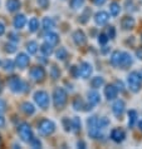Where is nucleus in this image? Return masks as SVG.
Masks as SVG:
<instances>
[{
    "mask_svg": "<svg viewBox=\"0 0 142 149\" xmlns=\"http://www.w3.org/2000/svg\"><path fill=\"white\" fill-rule=\"evenodd\" d=\"M68 100V95L63 88H56L53 92V103L57 109H63Z\"/></svg>",
    "mask_w": 142,
    "mask_h": 149,
    "instance_id": "nucleus-1",
    "label": "nucleus"
},
{
    "mask_svg": "<svg viewBox=\"0 0 142 149\" xmlns=\"http://www.w3.org/2000/svg\"><path fill=\"white\" fill-rule=\"evenodd\" d=\"M127 83H128L129 90H132L133 93L140 92V89L142 86V74L138 72L129 73V75L127 77Z\"/></svg>",
    "mask_w": 142,
    "mask_h": 149,
    "instance_id": "nucleus-2",
    "label": "nucleus"
},
{
    "mask_svg": "<svg viewBox=\"0 0 142 149\" xmlns=\"http://www.w3.org/2000/svg\"><path fill=\"white\" fill-rule=\"evenodd\" d=\"M8 85H9V88L13 93H23V92H25L27 88H28L27 83L23 81L16 75H13L8 79Z\"/></svg>",
    "mask_w": 142,
    "mask_h": 149,
    "instance_id": "nucleus-3",
    "label": "nucleus"
},
{
    "mask_svg": "<svg viewBox=\"0 0 142 149\" xmlns=\"http://www.w3.org/2000/svg\"><path fill=\"white\" fill-rule=\"evenodd\" d=\"M38 130L41 135H51L56 130V124L51 119H41L38 124Z\"/></svg>",
    "mask_w": 142,
    "mask_h": 149,
    "instance_id": "nucleus-4",
    "label": "nucleus"
},
{
    "mask_svg": "<svg viewBox=\"0 0 142 149\" xmlns=\"http://www.w3.org/2000/svg\"><path fill=\"white\" fill-rule=\"evenodd\" d=\"M34 100L35 103L39 105V108L41 109H48L49 107V95L47 92L44 90H38V92L34 93Z\"/></svg>",
    "mask_w": 142,
    "mask_h": 149,
    "instance_id": "nucleus-5",
    "label": "nucleus"
},
{
    "mask_svg": "<svg viewBox=\"0 0 142 149\" xmlns=\"http://www.w3.org/2000/svg\"><path fill=\"white\" fill-rule=\"evenodd\" d=\"M18 133L20 135V138H22L23 142H27L29 143L30 142V139L33 138V130L30 125H29L28 123H22L18 127Z\"/></svg>",
    "mask_w": 142,
    "mask_h": 149,
    "instance_id": "nucleus-6",
    "label": "nucleus"
},
{
    "mask_svg": "<svg viewBox=\"0 0 142 149\" xmlns=\"http://www.w3.org/2000/svg\"><path fill=\"white\" fill-rule=\"evenodd\" d=\"M45 75H47V73H45V69L43 67H34L30 70V77L35 81H43L45 79Z\"/></svg>",
    "mask_w": 142,
    "mask_h": 149,
    "instance_id": "nucleus-7",
    "label": "nucleus"
},
{
    "mask_svg": "<svg viewBox=\"0 0 142 149\" xmlns=\"http://www.w3.org/2000/svg\"><path fill=\"white\" fill-rule=\"evenodd\" d=\"M29 61H30V58H29L25 53H19L15 59V64H16V67L20 69H25L29 65Z\"/></svg>",
    "mask_w": 142,
    "mask_h": 149,
    "instance_id": "nucleus-8",
    "label": "nucleus"
},
{
    "mask_svg": "<svg viewBox=\"0 0 142 149\" xmlns=\"http://www.w3.org/2000/svg\"><path fill=\"white\" fill-rule=\"evenodd\" d=\"M92 72H93V69H92V65H91L89 63H87V61L82 63V64H81V67L78 68L79 75H81L82 78H84V79H88V78L91 77Z\"/></svg>",
    "mask_w": 142,
    "mask_h": 149,
    "instance_id": "nucleus-9",
    "label": "nucleus"
},
{
    "mask_svg": "<svg viewBox=\"0 0 142 149\" xmlns=\"http://www.w3.org/2000/svg\"><path fill=\"white\" fill-rule=\"evenodd\" d=\"M124 108H126V105H124V102L118 99V100L115 102V104L112 105V111H113V114L116 115L117 118H121L124 113Z\"/></svg>",
    "mask_w": 142,
    "mask_h": 149,
    "instance_id": "nucleus-10",
    "label": "nucleus"
},
{
    "mask_svg": "<svg viewBox=\"0 0 142 149\" xmlns=\"http://www.w3.org/2000/svg\"><path fill=\"white\" fill-rule=\"evenodd\" d=\"M124 138H126V133H124V130L120 129V128H116V129L111 132V139L116 143H122Z\"/></svg>",
    "mask_w": 142,
    "mask_h": 149,
    "instance_id": "nucleus-11",
    "label": "nucleus"
},
{
    "mask_svg": "<svg viewBox=\"0 0 142 149\" xmlns=\"http://www.w3.org/2000/svg\"><path fill=\"white\" fill-rule=\"evenodd\" d=\"M133 63V59L132 56L128 54V53H122V55H121V60H120V65L118 67L121 69H127L132 65Z\"/></svg>",
    "mask_w": 142,
    "mask_h": 149,
    "instance_id": "nucleus-12",
    "label": "nucleus"
},
{
    "mask_svg": "<svg viewBox=\"0 0 142 149\" xmlns=\"http://www.w3.org/2000/svg\"><path fill=\"white\" fill-rule=\"evenodd\" d=\"M73 40H74V43H76V45H78V47H82V45L86 44L87 36H86V34L82 30H76L73 33Z\"/></svg>",
    "mask_w": 142,
    "mask_h": 149,
    "instance_id": "nucleus-13",
    "label": "nucleus"
},
{
    "mask_svg": "<svg viewBox=\"0 0 142 149\" xmlns=\"http://www.w3.org/2000/svg\"><path fill=\"white\" fill-rule=\"evenodd\" d=\"M135 19L132 18V16H128L126 15L124 18H122V20H121V26H122L123 30H131V29L135 28Z\"/></svg>",
    "mask_w": 142,
    "mask_h": 149,
    "instance_id": "nucleus-14",
    "label": "nucleus"
},
{
    "mask_svg": "<svg viewBox=\"0 0 142 149\" xmlns=\"http://www.w3.org/2000/svg\"><path fill=\"white\" fill-rule=\"evenodd\" d=\"M117 94H118V90L113 84H110L104 88V95L108 100H113V99L117 98Z\"/></svg>",
    "mask_w": 142,
    "mask_h": 149,
    "instance_id": "nucleus-15",
    "label": "nucleus"
},
{
    "mask_svg": "<svg viewBox=\"0 0 142 149\" xmlns=\"http://www.w3.org/2000/svg\"><path fill=\"white\" fill-rule=\"evenodd\" d=\"M20 109H22V111L25 115H33L35 113V108H34V105L32 104V103H29V102H24L22 103V105H20Z\"/></svg>",
    "mask_w": 142,
    "mask_h": 149,
    "instance_id": "nucleus-16",
    "label": "nucleus"
},
{
    "mask_svg": "<svg viewBox=\"0 0 142 149\" xmlns=\"http://www.w3.org/2000/svg\"><path fill=\"white\" fill-rule=\"evenodd\" d=\"M108 14L106 11H98L97 14L94 15V22L98 24V25H103V24H106L108 22Z\"/></svg>",
    "mask_w": 142,
    "mask_h": 149,
    "instance_id": "nucleus-17",
    "label": "nucleus"
},
{
    "mask_svg": "<svg viewBox=\"0 0 142 149\" xmlns=\"http://www.w3.org/2000/svg\"><path fill=\"white\" fill-rule=\"evenodd\" d=\"M14 28L16 29H22L25 26V24H27V19H25V15L24 14H19V15H16L15 18H14Z\"/></svg>",
    "mask_w": 142,
    "mask_h": 149,
    "instance_id": "nucleus-18",
    "label": "nucleus"
},
{
    "mask_svg": "<svg viewBox=\"0 0 142 149\" xmlns=\"http://www.w3.org/2000/svg\"><path fill=\"white\" fill-rule=\"evenodd\" d=\"M20 0H8L6 1V9L10 11V13H14V11L19 10L20 8Z\"/></svg>",
    "mask_w": 142,
    "mask_h": 149,
    "instance_id": "nucleus-19",
    "label": "nucleus"
},
{
    "mask_svg": "<svg viewBox=\"0 0 142 149\" xmlns=\"http://www.w3.org/2000/svg\"><path fill=\"white\" fill-rule=\"evenodd\" d=\"M45 41L51 45H57L58 43H59V35L56 34V33L49 31L48 34L45 35Z\"/></svg>",
    "mask_w": 142,
    "mask_h": 149,
    "instance_id": "nucleus-20",
    "label": "nucleus"
},
{
    "mask_svg": "<svg viewBox=\"0 0 142 149\" xmlns=\"http://www.w3.org/2000/svg\"><path fill=\"white\" fill-rule=\"evenodd\" d=\"M88 102L92 105H96L101 102V95H99L96 90H92V92H88Z\"/></svg>",
    "mask_w": 142,
    "mask_h": 149,
    "instance_id": "nucleus-21",
    "label": "nucleus"
},
{
    "mask_svg": "<svg viewBox=\"0 0 142 149\" xmlns=\"http://www.w3.org/2000/svg\"><path fill=\"white\" fill-rule=\"evenodd\" d=\"M103 84H104V79L102 77H94V78H92V80H91V86L93 89L101 88Z\"/></svg>",
    "mask_w": 142,
    "mask_h": 149,
    "instance_id": "nucleus-22",
    "label": "nucleus"
},
{
    "mask_svg": "<svg viewBox=\"0 0 142 149\" xmlns=\"http://www.w3.org/2000/svg\"><path fill=\"white\" fill-rule=\"evenodd\" d=\"M121 55H122V52H118V50H116V52L112 53V55H111V64L113 65V67H118V65H120Z\"/></svg>",
    "mask_w": 142,
    "mask_h": 149,
    "instance_id": "nucleus-23",
    "label": "nucleus"
},
{
    "mask_svg": "<svg viewBox=\"0 0 142 149\" xmlns=\"http://www.w3.org/2000/svg\"><path fill=\"white\" fill-rule=\"evenodd\" d=\"M40 52L43 53V55H45V56L52 55V53H53V45L48 44L47 41H45L44 44H41V45H40Z\"/></svg>",
    "mask_w": 142,
    "mask_h": 149,
    "instance_id": "nucleus-24",
    "label": "nucleus"
},
{
    "mask_svg": "<svg viewBox=\"0 0 142 149\" xmlns=\"http://www.w3.org/2000/svg\"><path fill=\"white\" fill-rule=\"evenodd\" d=\"M72 105H73V108L76 110H83V109H84V102L82 100L81 97H76V98H74Z\"/></svg>",
    "mask_w": 142,
    "mask_h": 149,
    "instance_id": "nucleus-25",
    "label": "nucleus"
},
{
    "mask_svg": "<svg viewBox=\"0 0 142 149\" xmlns=\"http://www.w3.org/2000/svg\"><path fill=\"white\" fill-rule=\"evenodd\" d=\"M110 13L112 16H118L120 13H121V6H120V4L118 3H111V5H110Z\"/></svg>",
    "mask_w": 142,
    "mask_h": 149,
    "instance_id": "nucleus-26",
    "label": "nucleus"
},
{
    "mask_svg": "<svg viewBox=\"0 0 142 149\" xmlns=\"http://www.w3.org/2000/svg\"><path fill=\"white\" fill-rule=\"evenodd\" d=\"M28 26H29V31H30V33H35L39 29V22H38V19H37V18H32L30 20H29Z\"/></svg>",
    "mask_w": 142,
    "mask_h": 149,
    "instance_id": "nucleus-27",
    "label": "nucleus"
},
{
    "mask_svg": "<svg viewBox=\"0 0 142 149\" xmlns=\"http://www.w3.org/2000/svg\"><path fill=\"white\" fill-rule=\"evenodd\" d=\"M91 14H92V10L89 9V8H86V9L83 10L82 15L79 16V22H81L82 24H86V23L89 20V16H91Z\"/></svg>",
    "mask_w": 142,
    "mask_h": 149,
    "instance_id": "nucleus-28",
    "label": "nucleus"
},
{
    "mask_svg": "<svg viewBox=\"0 0 142 149\" xmlns=\"http://www.w3.org/2000/svg\"><path fill=\"white\" fill-rule=\"evenodd\" d=\"M54 25H56V23H54V20L52 18L47 16V18L43 19V28L45 29V30H52V29L54 28Z\"/></svg>",
    "mask_w": 142,
    "mask_h": 149,
    "instance_id": "nucleus-29",
    "label": "nucleus"
},
{
    "mask_svg": "<svg viewBox=\"0 0 142 149\" xmlns=\"http://www.w3.org/2000/svg\"><path fill=\"white\" fill-rule=\"evenodd\" d=\"M110 125V120L106 118V117H102V118H97V129L102 130L104 129L106 127Z\"/></svg>",
    "mask_w": 142,
    "mask_h": 149,
    "instance_id": "nucleus-30",
    "label": "nucleus"
},
{
    "mask_svg": "<svg viewBox=\"0 0 142 149\" xmlns=\"http://www.w3.org/2000/svg\"><path fill=\"white\" fill-rule=\"evenodd\" d=\"M38 44H37V41H29V43L27 44V50L29 54H35L37 52H38Z\"/></svg>",
    "mask_w": 142,
    "mask_h": 149,
    "instance_id": "nucleus-31",
    "label": "nucleus"
},
{
    "mask_svg": "<svg viewBox=\"0 0 142 149\" xmlns=\"http://www.w3.org/2000/svg\"><path fill=\"white\" fill-rule=\"evenodd\" d=\"M137 122V111L136 110H129L128 111V125L129 127H133L135 123Z\"/></svg>",
    "mask_w": 142,
    "mask_h": 149,
    "instance_id": "nucleus-32",
    "label": "nucleus"
},
{
    "mask_svg": "<svg viewBox=\"0 0 142 149\" xmlns=\"http://www.w3.org/2000/svg\"><path fill=\"white\" fill-rule=\"evenodd\" d=\"M70 123H72V128L74 132H81V128H82V123H81V119H79L78 117H74L72 120H70Z\"/></svg>",
    "mask_w": 142,
    "mask_h": 149,
    "instance_id": "nucleus-33",
    "label": "nucleus"
},
{
    "mask_svg": "<svg viewBox=\"0 0 142 149\" xmlns=\"http://www.w3.org/2000/svg\"><path fill=\"white\" fill-rule=\"evenodd\" d=\"M56 55H57V58H58L59 60H65L67 58H68V52L65 50V48H59V49L57 50Z\"/></svg>",
    "mask_w": 142,
    "mask_h": 149,
    "instance_id": "nucleus-34",
    "label": "nucleus"
},
{
    "mask_svg": "<svg viewBox=\"0 0 142 149\" xmlns=\"http://www.w3.org/2000/svg\"><path fill=\"white\" fill-rule=\"evenodd\" d=\"M51 77L53 78L54 80H57L58 78L60 77V70H59V68H58L57 65H53V67H52V69H51Z\"/></svg>",
    "mask_w": 142,
    "mask_h": 149,
    "instance_id": "nucleus-35",
    "label": "nucleus"
},
{
    "mask_svg": "<svg viewBox=\"0 0 142 149\" xmlns=\"http://www.w3.org/2000/svg\"><path fill=\"white\" fill-rule=\"evenodd\" d=\"M84 0H70V6L72 9H79L81 6H83Z\"/></svg>",
    "mask_w": 142,
    "mask_h": 149,
    "instance_id": "nucleus-36",
    "label": "nucleus"
},
{
    "mask_svg": "<svg viewBox=\"0 0 142 149\" xmlns=\"http://www.w3.org/2000/svg\"><path fill=\"white\" fill-rule=\"evenodd\" d=\"M107 38L108 39H115V36H116V29H115V26H112V25H110V26H107Z\"/></svg>",
    "mask_w": 142,
    "mask_h": 149,
    "instance_id": "nucleus-37",
    "label": "nucleus"
},
{
    "mask_svg": "<svg viewBox=\"0 0 142 149\" xmlns=\"http://www.w3.org/2000/svg\"><path fill=\"white\" fill-rule=\"evenodd\" d=\"M3 67L5 70H9V72H11V70L14 69V61L13 60H5L3 63Z\"/></svg>",
    "mask_w": 142,
    "mask_h": 149,
    "instance_id": "nucleus-38",
    "label": "nucleus"
},
{
    "mask_svg": "<svg viewBox=\"0 0 142 149\" xmlns=\"http://www.w3.org/2000/svg\"><path fill=\"white\" fill-rule=\"evenodd\" d=\"M29 143H30V146H32L33 148H41V142H40L38 138H34V136H33Z\"/></svg>",
    "mask_w": 142,
    "mask_h": 149,
    "instance_id": "nucleus-39",
    "label": "nucleus"
},
{
    "mask_svg": "<svg viewBox=\"0 0 142 149\" xmlns=\"http://www.w3.org/2000/svg\"><path fill=\"white\" fill-rule=\"evenodd\" d=\"M62 123H63V127H64V129H65L67 132L72 130V123H70V120H69L68 118H63Z\"/></svg>",
    "mask_w": 142,
    "mask_h": 149,
    "instance_id": "nucleus-40",
    "label": "nucleus"
},
{
    "mask_svg": "<svg viewBox=\"0 0 142 149\" xmlns=\"http://www.w3.org/2000/svg\"><path fill=\"white\" fill-rule=\"evenodd\" d=\"M107 41H108V38H107V35L106 34H104V33H102V34H99L98 35V43L99 44H106L107 43Z\"/></svg>",
    "mask_w": 142,
    "mask_h": 149,
    "instance_id": "nucleus-41",
    "label": "nucleus"
},
{
    "mask_svg": "<svg viewBox=\"0 0 142 149\" xmlns=\"http://www.w3.org/2000/svg\"><path fill=\"white\" fill-rule=\"evenodd\" d=\"M15 50H16L15 45H13V44H6V45H5V52H6V53H9V54L14 53Z\"/></svg>",
    "mask_w": 142,
    "mask_h": 149,
    "instance_id": "nucleus-42",
    "label": "nucleus"
},
{
    "mask_svg": "<svg viewBox=\"0 0 142 149\" xmlns=\"http://www.w3.org/2000/svg\"><path fill=\"white\" fill-rule=\"evenodd\" d=\"M38 4L40 8H43V9H47L48 5H49V0H38Z\"/></svg>",
    "mask_w": 142,
    "mask_h": 149,
    "instance_id": "nucleus-43",
    "label": "nucleus"
},
{
    "mask_svg": "<svg viewBox=\"0 0 142 149\" xmlns=\"http://www.w3.org/2000/svg\"><path fill=\"white\" fill-rule=\"evenodd\" d=\"M6 109V104H5V102L3 100V99H0V114L4 113Z\"/></svg>",
    "mask_w": 142,
    "mask_h": 149,
    "instance_id": "nucleus-44",
    "label": "nucleus"
},
{
    "mask_svg": "<svg viewBox=\"0 0 142 149\" xmlns=\"http://www.w3.org/2000/svg\"><path fill=\"white\" fill-rule=\"evenodd\" d=\"M136 56L140 60H142V47H140V48L136 49Z\"/></svg>",
    "mask_w": 142,
    "mask_h": 149,
    "instance_id": "nucleus-45",
    "label": "nucleus"
},
{
    "mask_svg": "<svg viewBox=\"0 0 142 149\" xmlns=\"http://www.w3.org/2000/svg\"><path fill=\"white\" fill-rule=\"evenodd\" d=\"M116 88H117V90H121V92H122L123 90V84H122V81H120V80H117L116 81Z\"/></svg>",
    "mask_w": 142,
    "mask_h": 149,
    "instance_id": "nucleus-46",
    "label": "nucleus"
},
{
    "mask_svg": "<svg viewBox=\"0 0 142 149\" xmlns=\"http://www.w3.org/2000/svg\"><path fill=\"white\" fill-rule=\"evenodd\" d=\"M8 36H9V39L13 40V41H19V38L14 34V33H9V35H8Z\"/></svg>",
    "mask_w": 142,
    "mask_h": 149,
    "instance_id": "nucleus-47",
    "label": "nucleus"
},
{
    "mask_svg": "<svg viewBox=\"0 0 142 149\" xmlns=\"http://www.w3.org/2000/svg\"><path fill=\"white\" fill-rule=\"evenodd\" d=\"M93 3H94L97 6H101V5H103V4L106 3V0H93Z\"/></svg>",
    "mask_w": 142,
    "mask_h": 149,
    "instance_id": "nucleus-48",
    "label": "nucleus"
},
{
    "mask_svg": "<svg viewBox=\"0 0 142 149\" xmlns=\"http://www.w3.org/2000/svg\"><path fill=\"white\" fill-rule=\"evenodd\" d=\"M77 147H78V148H82V149H84V148H86V143L83 142V140H79V142L77 143Z\"/></svg>",
    "mask_w": 142,
    "mask_h": 149,
    "instance_id": "nucleus-49",
    "label": "nucleus"
},
{
    "mask_svg": "<svg viewBox=\"0 0 142 149\" xmlns=\"http://www.w3.org/2000/svg\"><path fill=\"white\" fill-rule=\"evenodd\" d=\"M72 74L74 77H78L79 75V73H78V68L77 67H72Z\"/></svg>",
    "mask_w": 142,
    "mask_h": 149,
    "instance_id": "nucleus-50",
    "label": "nucleus"
},
{
    "mask_svg": "<svg viewBox=\"0 0 142 149\" xmlns=\"http://www.w3.org/2000/svg\"><path fill=\"white\" fill-rule=\"evenodd\" d=\"M4 33H5V25L0 22V35H3Z\"/></svg>",
    "mask_w": 142,
    "mask_h": 149,
    "instance_id": "nucleus-51",
    "label": "nucleus"
},
{
    "mask_svg": "<svg viewBox=\"0 0 142 149\" xmlns=\"http://www.w3.org/2000/svg\"><path fill=\"white\" fill-rule=\"evenodd\" d=\"M4 127H5V119L0 115V128H4Z\"/></svg>",
    "mask_w": 142,
    "mask_h": 149,
    "instance_id": "nucleus-52",
    "label": "nucleus"
},
{
    "mask_svg": "<svg viewBox=\"0 0 142 149\" xmlns=\"http://www.w3.org/2000/svg\"><path fill=\"white\" fill-rule=\"evenodd\" d=\"M138 128H140V130H142V120L138 122Z\"/></svg>",
    "mask_w": 142,
    "mask_h": 149,
    "instance_id": "nucleus-53",
    "label": "nucleus"
},
{
    "mask_svg": "<svg viewBox=\"0 0 142 149\" xmlns=\"http://www.w3.org/2000/svg\"><path fill=\"white\" fill-rule=\"evenodd\" d=\"M1 90H3V81L0 80V93H1Z\"/></svg>",
    "mask_w": 142,
    "mask_h": 149,
    "instance_id": "nucleus-54",
    "label": "nucleus"
},
{
    "mask_svg": "<svg viewBox=\"0 0 142 149\" xmlns=\"http://www.w3.org/2000/svg\"><path fill=\"white\" fill-rule=\"evenodd\" d=\"M0 146H1V136H0Z\"/></svg>",
    "mask_w": 142,
    "mask_h": 149,
    "instance_id": "nucleus-55",
    "label": "nucleus"
},
{
    "mask_svg": "<svg viewBox=\"0 0 142 149\" xmlns=\"http://www.w3.org/2000/svg\"><path fill=\"white\" fill-rule=\"evenodd\" d=\"M0 65H1V61H0Z\"/></svg>",
    "mask_w": 142,
    "mask_h": 149,
    "instance_id": "nucleus-56",
    "label": "nucleus"
}]
</instances>
